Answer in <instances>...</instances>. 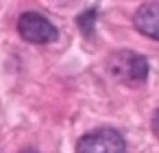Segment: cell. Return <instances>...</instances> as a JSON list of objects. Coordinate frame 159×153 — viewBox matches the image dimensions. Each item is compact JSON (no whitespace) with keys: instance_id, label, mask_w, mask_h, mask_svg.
Segmentation results:
<instances>
[{"instance_id":"1","label":"cell","mask_w":159,"mask_h":153,"mask_svg":"<svg viewBox=\"0 0 159 153\" xmlns=\"http://www.w3.org/2000/svg\"><path fill=\"white\" fill-rule=\"evenodd\" d=\"M109 72L126 83V85H142L148 77V61L144 55L133 53V50H118L109 55Z\"/></svg>"},{"instance_id":"2","label":"cell","mask_w":159,"mask_h":153,"mask_svg":"<svg viewBox=\"0 0 159 153\" xmlns=\"http://www.w3.org/2000/svg\"><path fill=\"white\" fill-rule=\"evenodd\" d=\"M18 33L24 42H31V44H48L59 37L57 26L37 11H26L20 16Z\"/></svg>"},{"instance_id":"3","label":"cell","mask_w":159,"mask_h":153,"mask_svg":"<svg viewBox=\"0 0 159 153\" xmlns=\"http://www.w3.org/2000/svg\"><path fill=\"white\" fill-rule=\"evenodd\" d=\"M76 153H126V142L120 131L102 127L85 133L76 144Z\"/></svg>"},{"instance_id":"4","label":"cell","mask_w":159,"mask_h":153,"mask_svg":"<svg viewBox=\"0 0 159 153\" xmlns=\"http://www.w3.org/2000/svg\"><path fill=\"white\" fill-rule=\"evenodd\" d=\"M135 29L159 42V2H144L135 13Z\"/></svg>"},{"instance_id":"5","label":"cell","mask_w":159,"mask_h":153,"mask_svg":"<svg viewBox=\"0 0 159 153\" xmlns=\"http://www.w3.org/2000/svg\"><path fill=\"white\" fill-rule=\"evenodd\" d=\"M94 16H96V11L89 9V11H85V13L79 18V26H81V31H83L85 35H92V24H94L92 18H94Z\"/></svg>"},{"instance_id":"6","label":"cell","mask_w":159,"mask_h":153,"mask_svg":"<svg viewBox=\"0 0 159 153\" xmlns=\"http://www.w3.org/2000/svg\"><path fill=\"white\" fill-rule=\"evenodd\" d=\"M152 131H155V136L159 138V109H157L155 116H152Z\"/></svg>"},{"instance_id":"7","label":"cell","mask_w":159,"mask_h":153,"mask_svg":"<svg viewBox=\"0 0 159 153\" xmlns=\"http://www.w3.org/2000/svg\"><path fill=\"white\" fill-rule=\"evenodd\" d=\"M20 153H37V151H33V149H24V151H20Z\"/></svg>"}]
</instances>
